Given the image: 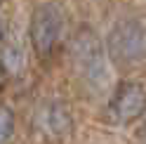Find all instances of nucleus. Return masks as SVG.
<instances>
[{
    "instance_id": "obj_1",
    "label": "nucleus",
    "mask_w": 146,
    "mask_h": 144,
    "mask_svg": "<svg viewBox=\"0 0 146 144\" xmlns=\"http://www.w3.org/2000/svg\"><path fill=\"white\" fill-rule=\"evenodd\" d=\"M71 59H73V69L80 76V80L92 87L94 92L108 87L111 80V71H108V52L104 50L102 40L97 38L92 31L83 29L71 45Z\"/></svg>"
},
{
    "instance_id": "obj_2",
    "label": "nucleus",
    "mask_w": 146,
    "mask_h": 144,
    "mask_svg": "<svg viewBox=\"0 0 146 144\" xmlns=\"http://www.w3.org/2000/svg\"><path fill=\"white\" fill-rule=\"evenodd\" d=\"M108 57L118 64H137L146 57V26L141 19L125 17L118 19L106 40Z\"/></svg>"
},
{
    "instance_id": "obj_3",
    "label": "nucleus",
    "mask_w": 146,
    "mask_h": 144,
    "mask_svg": "<svg viewBox=\"0 0 146 144\" xmlns=\"http://www.w3.org/2000/svg\"><path fill=\"white\" fill-rule=\"evenodd\" d=\"M64 33V12L54 3H42L31 19V40L38 55H47Z\"/></svg>"
},
{
    "instance_id": "obj_4",
    "label": "nucleus",
    "mask_w": 146,
    "mask_h": 144,
    "mask_svg": "<svg viewBox=\"0 0 146 144\" xmlns=\"http://www.w3.org/2000/svg\"><path fill=\"white\" fill-rule=\"evenodd\" d=\"M146 109V92L139 83H123L111 97V116L118 123H130L139 118Z\"/></svg>"
},
{
    "instance_id": "obj_5",
    "label": "nucleus",
    "mask_w": 146,
    "mask_h": 144,
    "mask_svg": "<svg viewBox=\"0 0 146 144\" xmlns=\"http://www.w3.org/2000/svg\"><path fill=\"white\" fill-rule=\"evenodd\" d=\"M40 125L42 130H47L52 135H64L71 130V116L68 109L59 102H50L40 109Z\"/></svg>"
},
{
    "instance_id": "obj_6",
    "label": "nucleus",
    "mask_w": 146,
    "mask_h": 144,
    "mask_svg": "<svg viewBox=\"0 0 146 144\" xmlns=\"http://www.w3.org/2000/svg\"><path fill=\"white\" fill-rule=\"evenodd\" d=\"M0 64L7 71L10 76H19L24 71L26 64V52H24V45L19 40H10L3 50V57H0Z\"/></svg>"
},
{
    "instance_id": "obj_7",
    "label": "nucleus",
    "mask_w": 146,
    "mask_h": 144,
    "mask_svg": "<svg viewBox=\"0 0 146 144\" xmlns=\"http://www.w3.org/2000/svg\"><path fill=\"white\" fill-rule=\"evenodd\" d=\"M12 128H14V116H12V111L5 109V106H0V142L10 139Z\"/></svg>"
},
{
    "instance_id": "obj_8",
    "label": "nucleus",
    "mask_w": 146,
    "mask_h": 144,
    "mask_svg": "<svg viewBox=\"0 0 146 144\" xmlns=\"http://www.w3.org/2000/svg\"><path fill=\"white\" fill-rule=\"evenodd\" d=\"M3 29H5V21H3V17H0V38H3Z\"/></svg>"
},
{
    "instance_id": "obj_9",
    "label": "nucleus",
    "mask_w": 146,
    "mask_h": 144,
    "mask_svg": "<svg viewBox=\"0 0 146 144\" xmlns=\"http://www.w3.org/2000/svg\"><path fill=\"white\" fill-rule=\"evenodd\" d=\"M139 137H141V139H146V123H144V130L139 132Z\"/></svg>"
}]
</instances>
